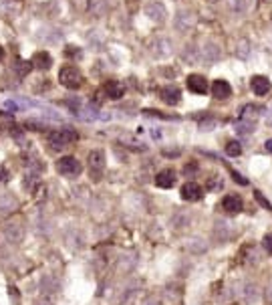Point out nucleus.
<instances>
[{
	"label": "nucleus",
	"mask_w": 272,
	"mask_h": 305,
	"mask_svg": "<svg viewBox=\"0 0 272 305\" xmlns=\"http://www.w3.org/2000/svg\"><path fill=\"white\" fill-rule=\"evenodd\" d=\"M77 140V131L71 129V127H63V129H55L48 133V144L53 146L55 150H61V148H67L69 144H73Z\"/></svg>",
	"instance_id": "obj_1"
},
{
	"label": "nucleus",
	"mask_w": 272,
	"mask_h": 305,
	"mask_svg": "<svg viewBox=\"0 0 272 305\" xmlns=\"http://www.w3.org/2000/svg\"><path fill=\"white\" fill-rule=\"evenodd\" d=\"M59 83L67 89H77L83 83V75H81V71L77 69V67L67 65L59 71Z\"/></svg>",
	"instance_id": "obj_2"
},
{
	"label": "nucleus",
	"mask_w": 272,
	"mask_h": 305,
	"mask_svg": "<svg viewBox=\"0 0 272 305\" xmlns=\"http://www.w3.org/2000/svg\"><path fill=\"white\" fill-rule=\"evenodd\" d=\"M57 170L63 176H79L83 168H81V162L75 156H65V158H61L57 162Z\"/></svg>",
	"instance_id": "obj_3"
},
{
	"label": "nucleus",
	"mask_w": 272,
	"mask_h": 305,
	"mask_svg": "<svg viewBox=\"0 0 272 305\" xmlns=\"http://www.w3.org/2000/svg\"><path fill=\"white\" fill-rule=\"evenodd\" d=\"M103 170H105V154L101 150H93L89 154V172L93 180H99L103 176Z\"/></svg>",
	"instance_id": "obj_4"
},
{
	"label": "nucleus",
	"mask_w": 272,
	"mask_h": 305,
	"mask_svg": "<svg viewBox=\"0 0 272 305\" xmlns=\"http://www.w3.org/2000/svg\"><path fill=\"white\" fill-rule=\"evenodd\" d=\"M174 25H176V28H178L180 32H188V30H192L194 25H196V16H194L190 10H180V12L176 14V19H174Z\"/></svg>",
	"instance_id": "obj_5"
},
{
	"label": "nucleus",
	"mask_w": 272,
	"mask_h": 305,
	"mask_svg": "<svg viewBox=\"0 0 272 305\" xmlns=\"http://www.w3.org/2000/svg\"><path fill=\"white\" fill-rule=\"evenodd\" d=\"M220 57H222V51L216 43H204L200 49V61L204 63H216Z\"/></svg>",
	"instance_id": "obj_6"
},
{
	"label": "nucleus",
	"mask_w": 272,
	"mask_h": 305,
	"mask_svg": "<svg viewBox=\"0 0 272 305\" xmlns=\"http://www.w3.org/2000/svg\"><path fill=\"white\" fill-rule=\"evenodd\" d=\"M185 83H188V89L192 93H198V95H204L208 91V79L204 75H190L188 79H185Z\"/></svg>",
	"instance_id": "obj_7"
},
{
	"label": "nucleus",
	"mask_w": 272,
	"mask_h": 305,
	"mask_svg": "<svg viewBox=\"0 0 272 305\" xmlns=\"http://www.w3.org/2000/svg\"><path fill=\"white\" fill-rule=\"evenodd\" d=\"M145 14L149 16L154 23H163L165 21V16H167V10L161 2H149L145 6Z\"/></svg>",
	"instance_id": "obj_8"
},
{
	"label": "nucleus",
	"mask_w": 272,
	"mask_h": 305,
	"mask_svg": "<svg viewBox=\"0 0 272 305\" xmlns=\"http://www.w3.org/2000/svg\"><path fill=\"white\" fill-rule=\"evenodd\" d=\"M242 198L240 196H236V194H228V196H224V200H222V208L226 210V212H230V214H238L242 210Z\"/></svg>",
	"instance_id": "obj_9"
},
{
	"label": "nucleus",
	"mask_w": 272,
	"mask_h": 305,
	"mask_svg": "<svg viewBox=\"0 0 272 305\" xmlns=\"http://www.w3.org/2000/svg\"><path fill=\"white\" fill-rule=\"evenodd\" d=\"M181 198H183V200H188V202L200 200V198H202V188H200V184H196V182L183 184V186H181Z\"/></svg>",
	"instance_id": "obj_10"
},
{
	"label": "nucleus",
	"mask_w": 272,
	"mask_h": 305,
	"mask_svg": "<svg viewBox=\"0 0 272 305\" xmlns=\"http://www.w3.org/2000/svg\"><path fill=\"white\" fill-rule=\"evenodd\" d=\"M212 95L216 99H228L232 95V87H230V83L224 81V79H218L214 81V85H212Z\"/></svg>",
	"instance_id": "obj_11"
},
{
	"label": "nucleus",
	"mask_w": 272,
	"mask_h": 305,
	"mask_svg": "<svg viewBox=\"0 0 272 305\" xmlns=\"http://www.w3.org/2000/svg\"><path fill=\"white\" fill-rule=\"evenodd\" d=\"M159 97H161L163 103H167V105H178L181 101V93H180L178 87H163Z\"/></svg>",
	"instance_id": "obj_12"
},
{
	"label": "nucleus",
	"mask_w": 272,
	"mask_h": 305,
	"mask_svg": "<svg viewBox=\"0 0 272 305\" xmlns=\"http://www.w3.org/2000/svg\"><path fill=\"white\" fill-rule=\"evenodd\" d=\"M250 87L256 95H266L270 91V81L266 77H262V75H256V77L250 79Z\"/></svg>",
	"instance_id": "obj_13"
},
{
	"label": "nucleus",
	"mask_w": 272,
	"mask_h": 305,
	"mask_svg": "<svg viewBox=\"0 0 272 305\" xmlns=\"http://www.w3.org/2000/svg\"><path fill=\"white\" fill-rule=\"evenodd\" d=\"M176 184V172L174 170H161L156 176V186L158 188H172Z\"/></svg>",
	"instance_id": "obj_14"
},
{
	"label": "nucleus",
	"mask_w": 272,
	"mask_h": 305,
	"mask_svg": "<svg viewBox=\"0 0 272 305\" xmlns=\"http://www.w3.org/2000/svg\"><path fill=\"white\" fill-rule=\"evenodd\" d=\"M105 93L109 99H121L125 95V85L121 81H109L105 85Z\"/></svg>",
	"instance_id": "obj_15"
},
{
	"label": "nucleus",
	"mask_w": 272,
	"mask_h": 305,
	"mask_svg": "<svg viewBox=\"0 0 272 305\" xmlns=\"http://www.w3.org/2000/svg\"><path fill=\"white\" fill-rule=\"evenodd\" d=\"M172 51H174V47L167 39H158L154 43V55L156 57H169L172 55Z\"/></svg>",
	"instance_id": "obj_16"
},
{
	"label": "nucleus",
	"mask_w": 272,
	"mask_h": 305,
	"mask_svg": "<svg viewBox=\"0 0 272 305\" xmlns=\"http://www.w3.org/2000/svg\"><path fill=\"white\" fill-rule=\"evenodd\" d=\"M4 236H6L8 243L16 245V243H21V239H23V229L19 225H8L6 230H4Z\"/></svg>",
	"instance_id": "obj_17"
},
{
	"label": "nucleus",
	"mask_w": 272,
	"mask_h": 305,
	"mask_svg": "<svg viewBox=\"0 0 272 305\" xmlns=\"http://www.w3.org/2000/svg\"><path fill=\"white\" fill-rule=\"evenodd\" d=\"M32 65L39 67V69H48V67L53 65V59H50V55L46 51H39V53L32 57Z\"/></svg>",
	"instance_id": "obj_18"
},
{
	"label": "nucleus",
	"mask_w": 272,
	"mask_h": 305,
	"mask_svg": "<svg viewBox=\"0 0 272 305\" xmlns=\"http://www.w3.org/2000/svg\"><path fill=\"white\" fill-rule=\"evenodd\" d=\"M234 55L238 59H246L250 55V41L248 39H240L236 43V49H234Z\"/></svg>",
	"instance_id": "obj_19"
},
{
	"label": "nucleus",
	"mask_w": 272,
	"mask_h": 305,
	"mask_svg": "<svg viewBox=\"0 0 272 305\" xmlns=\"http://www.w3.org/2000/svg\"><path fill=\"white\" fill-rule=\"evenodd\" d=\"M228 6H230L232 12L242 14V12L248 8V0H228Z\"/></svg>",
	"instance_id": "obj_20"
},
{
	"label": "nucleus",
	"mask_w": 272,
	"mask_h": 305,
	"mask_svg": "<svg viewBox=\"0 0 272 305\" xmlns=\"http://www.w3.org/2000/svg\"><path fill=\"white\" fill-rule=\"evenodd\" d=\"M226 154H228V156H232V158L240 156V154H242V146L238 144V142H230V144L226 146Z\"/></svg>",
	"instance_id": "obj_21"
},
{
	"label": "nucleus",
	"mask_w": 272,
	"mask_h": 305,
	"mask_svg": "<svg viewBox=\"0 0 272 305\" xmlns=\"http://www.w3.org/2000/svg\"><path fill=\"white\" fill-rule=\"evenodd\" d=\"M236 129L240 131V133H250L254 129V126L250 122H240V124H236Z\"/></svg>",
	"instance_id": "obj_22"
},
{
	"label": "nucleus",
	"mask_w": 272,
	"mask_h": 305,
	"mask_svg": "<svg viewBox=\"0 0 272 305\" xmlns=\"http://www.w3.org/2000/svg\"><path fill=\"white\" fill-rule=\"evenodd\" d=\"M262 245H264V249H266L268 253H272V234H266V236H264Z\"/></svg>",
	"instance_id": "obj_23"
},
{
	"label": "nucleus",
	"mask_w": 272,
	"mask_h": 305,
	"mask_svg": "<svg viewBox=\"0 0 272 305\" xmlns=\"http://www.w3.org/2000/svg\"><path fill=\"white\" fill-rule=\"evenodd\" d=\"M6 180H8V170L4 166H0V184H4Z\"/></svg>",
	"instance_id": "obj_24"
},
{
	"label": "nucleus",
	"mask_w": 272,
	"mask_h": 305,
	"mask_svg": "<svg viewBox=\"0 0 272 305\" xmlns=\"http://www.w3.org/2000/svg\"><path fill=\"white\" fill-rule=\"evenodd\" d=\"M232 176H234V180H236V182H240L242 186H246V184H248V180H246V178H242L238 172H232Z\"/></svg>",
	"instance_id": "obj_25"
},
{
	"label": "nucleus",
	"mask_w": 272,
	"mask_h": 305,
	"mask_svg": "<svg viewBox=\"0 0 272 305\" xmlns=\"http://www.w3.org/2000/svg\"><path fill=\"white\" fill-rule=\"evenodd\" d=\"M264 148H266V152H272V140H266Z\"/></svg>",
	"instance_id": "obj_26"
},
{
	"label": "nucleus",
	"mask_w": 272,
	"mask_h": 305,
	"mask_svg": "<svg viewBox=\"0 0 272 305\" xmlns=\"http://www.w3.org/2000/svg\"><path fill=\"white\" fill-rule=\"evenodd\" d=\"M2 59H4V49L0 47V61H2Z\"/></svg>",
	"instance_id": "obj_27"
},
{
	"label": "nucleus",
	"mask_w": 272,
	"mask_h": 305,
	"mask_svg": "<svg viewBox=\"0 0 272 305\" xmlns=\"http://www.w3.org/2000/svg\"><path fill=\"white\" fill-rule=\"evenodd\" d=\"M210 2H216V0H210Z\"/></svg>",
	"instance_id": "obj_28"
}]
</instances>
